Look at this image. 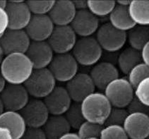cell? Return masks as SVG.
<instances>
[{
  "mask_svg": "<svg viewBox=\"0 0 149 139\" xmlns=\"http://www.w3.org/2000/svg\"><path fill=\"white\" fill-rule=\"evenodd\" d=\"M33 70L32 62L25 53L5 55L0 66V72L8 84L24 85Z\"/></svg>",
  "mask_w": 149,
  "mask_h": 139,
  "instance_id": "cell-1",
  "label": "cell"
},
{
  "mask_svg": "<svg viewBox=\"0 0 149 139\" xmlns=\"http://www.w3.org/2000/svg\"><path fill=\"white\" fill-rule=\"evenodd\" d=\"M81 107L86 120L104 126L112 105L104 93L94 92L81 102Z\"/></svg>",
  "mask_w": 149,
  "mask_h": 139,
  "instance_id": "cell-2",
  "label": "cell"
},
{
  "mask_svg": "<svg viewBox=\"0 0 149 139\" xmlns=\"http://www.w3.org/2000/svg\"><path fill=\"white\" fill-rule=\"evenodd\" d=\"M56 83L48 68L34 69L24 85L33 98L42 100L56 87Z\"/></svg>",
  "mask_w": 149,
  "mask_h": 139,
  "instance_id": "cell-3",
  "label": "cell"
},
{
  "mask_svg": "<svg viewBox=\"0 0 149 139\" xmlns=\"http://www.w3.org/2000/svg\"><path fill=\"white\" fill-rule=\"evenodd\" d=\"M103 50L94 36L79 38L72 51L79 65L91 67L96 64L102 57Z\"/></svg>",
  "mask_w": 149,
  "mask_h": 139,
  "instance_id": "cell-4",
  "label": "cell"
},
{
  "mask_svg": "<svg viewBox=\"0 0 149 139\" xmlns=\"http://www.w3.org/2000/svg\"><path fill=\"white\" fill-rule=\"evenodd\" d=\"M104 95L112 107L126 108L134 97V88L125 78H117L104 90Z\"/></svg>",
  "mask_w": 149,
  "mask_h": 139,
  "instance_id": "cell-5",
  "label": "cell"
},
{
  "mask_svg": "<svg viewBox=\"0 0 149 139\" xmlns=\"http://www.w3.org/2000/svg\"><path fill=\"white\" fill-rule=\"evenodd\" d=\"M95 38L102 49L109 53L118 52L127 42V32L119 31L108 23L99 26Z\"/></svg>",
  "mask_w": 149,
  "mask_h": 139,
  "instance_id": "cell-6",
  "label": "cell"
},
{
  "mask_svg": "<svg viewBox=\"0 0 149 139\" xmlns=\"http://www.w3.org/2000/svg\"><path fill=\"white\" fill-rule=\"evenodd\" d=\"M56 81L67 83L79 73V64L72 53L55 54L47 67Z\"/></svg>",
  "mask_w": 149,
  "mask_h": 139,
  "instance_id": "cell-7",
  "label": "cell"
},
{
  "mask_svg": "<svg viewBox=\"0 0 149 139\" xmlns=\"http://www.w3.org/2000/svg\"><path fill=\"white\" fill-rule=\"evenodd\" d=\"M77 40V35L70 26H54L47 40L54 54L72 52Z\"/></svg>",
  "mask_w": 149,
  "mask_h": 139,
  "instance_id": "cell-8",
  "label": "cell"
},
{
  "mask_svg": "<svg viewBox=\"0 0 149 139\" xmlns=\"http://www.w3.org/2000/svg\"><path fill=\"white\" fill-rule=\"evenodd\" d=\"M19 112L27 127L33 128H42L50 115L44 101L33 97Z\"/></svg>",
  "mask_w": 149,
  "mask_h": 139,
  "instance_id": "cell-9",
  "label": "cell"
},
{
  "mask_svg": "<svg viewBox=\"0 0 149 139\" xmlns=\"http://www.w3.org/2000/svg\"><path fill=\"white\" fill-rule=\"evenodd\" d=\"M31 42L25 30L7 29L0 38V46L5 55L12 53L26 54Z\"/></svg>",
  "mask_w": 149,
  "mask_h": 139,
  "instance_id": "cell-10",
  "label": "cell"
},
{
  "mask_svg": "<svg viewBox=\"0 0 149 139\" xmlns=\"http://www.w3.org/2000/svg\"><path fill=\"white\" fill-rule=\"evenodd\" d=\"M5 110L20 112L30 100V95L24 85L6 84L0 93Z\"/></svg>",
  "mask_w": 149,
  "mask_h": 139,
  "instance_id": "cell-11",
  "label": "cell"
},
{
  "mask_svg": "<svg viewBox=\"0 0 149 139\" xmlns=\"http://www.w3.org/2000/svg\"><path fill=\"white\" fill-rule=\"evenodd\" d=\"M65 88L72 102L79 103L96 89L89 74L83 72H79L66 83Z\"/></svg>",
  "mask_w": 149,
  "mask_h": 139,
  "instance_id": "cell-12",
  "label": "cell"
},
{
  "mask_svg": "<svg viewBox=\"0 0 149 139\" xmlns=\"http://www.w3.org/2000/svg\"><path fill=\"white\" fill-rule=\"evenodd\" d=\"M9 21V28L25 30L32 17L26 1H9L5 9Z\"/></svg>",
  "mask_w": 149,
  "mask_h": 139,
  "instance_id": "cell-13",
  "label": "cell"
},
{
  "mask_svg": "<svg viewBox=\"0 0 149 139\" xmlns=\"http://www.w3.org/2000/svg\"><path fill=\"white\" fill-rule=\"evenodd\" d=\"M70 26L77 36L91 37L96 33L100 26V21L88 9L77 11Z\"/></svg>",
  "mask_w": 149,
  "mask_h": 139,
  "instance_id": "cell-14",
  "label": "cell"
},
{
  "mask_svg": "<svg viewBox=\"0 0 149 139\" xmlns=\"http://www.w3.org/2000/svg\"><path fill=\"white\" fill-rule=\"evenodd\" d=\"M54 26L48 15H32L25 31L31 41H47Z\"/></svg>",
  "mask_w": 149,
  "mask_h": 139,
  "instance_id": "cell-15",
  "label": "cell"
},
{
  "mask_svg": "<svg viewBox=\"0 0 149 139\" xmlns=\"http://www.w3.org/2000/svg\"><path fill=\"white\" fill-rule=\"evenodd\" d=\"M26 54L34 69H44L49 67L54 53L47 41H31Z\"/></svg>",
  "mask_w": 149,
  "mask_h": 139,
  "instance_id": "cell-16",
  "label": "cell"
},
{
  "mask_svg": "<svg viewBox=\"0 0 149 139\" xmlns=\"http://www.w3.org/2000/svg\"><path fill=\"white\" fill-rule=\"evenodd\" d=\"M89 75L95 88L104 90L110 82L119 78V69L113 63L100 62L93 66Z\"/></svg>",
  "mask_w": 149,
  "mask_h": 139,
  "instance_id": "cell-17",
  "label": "cell"
},
{
  "mask_svg": "<svg viewBox=\"0 0 149 139\" xmlns=\"http://www.w3.org/2000/svg\"><path fill=\"white\" fill-rule=\"evenodd\" d=\"M51 115H64L72 103V100L65 87L56 85L44 99Z\"/></svg>",
  "mask_w": 149,
  "mask_h": 139,
  "instance_id": "cell-18",
  "label": "cell"
},
{
  "mask_svg": "<svg viewBox=\"0 0 149 139\" xmlns=\"http://www.w3.org/2000/svg\"><path fill=\"white\" fill-rule=\"evenodd\" d=\"M123 128L130 139H146L149 134V116L143 113H130Z\"/></svg>",
  "mask_w": 149,
  "mask_h": 139,
  "instance_id": "cell-19",
  "label": "cell"
},
{
  "mask_svg": "<svg viewBox=\"0 0 149 139\" xmlns=\"http://www.w3.org/2000/svg\"><path fill=\"white\" fill-rule=\"evenodd\" d=\"M76 13L77 10L73 1L60 0L54 1L48 16L55 26H70Z\"/></svg>",
  "mask_w": 149,
  "mask_h": 139,
  "instance_id": "cell-20",
  "label": "cell"
},
{
  "mask_svg": "<svg viewBox=\"0 0 149 139\" xmlns=\"http://www.w3.org/2000/svg\"><path fill=\"white\" fill-rule=\"evenodd\" d=\"M0 126L10 131L14 139H20L27 126L19 112L5 110L0 115Z\"/></svg>",
  "mask_w": 149,
  "mask_h": 139,
  "instance_id": "cell-21",
  "label": "cell"
},
{
  "mask_svg": "<svg viewBox=\"0 0 149 139\" xmlns=\"http://www.w3.org/2000/svg\"><path fill=\"white\" fill-rule=\"evenodd\" d=\"M47 139H58L62 135L71 131L70 125L64 115H49L42 127Z\"/></svg>",
  "mask_w": 149,
  "mask_h": 139,
  "instance_id": "cell-22",
  "label": "cell"
},
{
  "mask_svg": "<svg viewBox=\"0 0 149 139\" xmlns=\"http://www.w3.org/2000/svg\"><path fill=\"white\" fill-rule=\"evenodd\" d=\"M108 16L109 24L119 31L127 32L136 26L130 15L128 6L116 4Z\"/></svg>",
  "mask_w": 149,
  "mask_h": 139,
  "instance_id": "cell-23",
  "label": "cell"
},
{
  "mask_svg": "<svg viewBox=\"0 0 149 139\" xmlns=\"http://www.w3.org/2000/svg\"><path fill=\"white\" fill-rule=\"evenodd\" d=\"M142 62L141 51L129 47L119 54L117 63L120 72L125 75H128L130 72L139 63Z\"/></svg>",
  "mask_w": 149,
  "mask_h": 139,
  "instance_id": "cell-24",
  "label": "cell"
},
{
  "mask_svg": "<svg viewBox=\"0 0 149 139\" xmlns=\"http://www.w3.org/2000/svg\"><path fill=\"white\" fill-rule=\"evenodd\" d=\"M128 9L135 25L149 26V1H131Z\"/></svg>",
  "mask_w": 149,
  "mask_h": 139,
  "instance_id": "cell-25",
  "label": "cell"
},
{
  "mask_svg": "<svg viewBox=\"0 0 149 139\" xmlns=\"http://www.w3.org/2000/svg\"><path fill=\"white\" fill-rule=\"evenodd\" d=\"M127 41L130 47L141 51L149 41V26L136 25L127 32Z\"/></svg>",
  "mask_w": 149,
  "mask_h": 139,
  "instance_id": "cell-26",
  "label": "cell"
},
{
  "mask_svg": "<svg viewBox=\"0 0 149 139\" xmlns=\"http://www.w3.org/2000/svg\"><path fill=\"white\" fill-rule=\"evenodd\" d=\"M64 115L70 125L71 129L76 130H78L79 126L86 121L82 113L81 103L79 102H72V105Z\"/></svg>",
  "mask_w": 149,
  "mask_h": 139,
  "instance_id": "cell-27",
  "label": "cell"
},
{
  "mask_svg": "<svg viewBox=\"0 0 149 139\" xmlns=\"http://www.w3.org/2000/svg\"><path fill=\"white\" fill-rule=\"evenodd\" d=\"M88 9L96 17H105L109 16L115 8V1H88Z\"/></svg>",
  "mask_w": 149,
  "mask_h": 139,
  "instance_id": "cell-28",
  "label": "cell"
},
{
  "mask_svg": "<svg viewBox=\"0 0 149 139\" xmlns=\"http://www.w3.org/2000/svg\"><path fill=\"white\" fill-rule=\"evenodd\" d=\"M148 77H149V66L142 62L130 71L127 75V80L135 88L141 81Z\"/></svg>",
  "mask_w": 149,
  "mask_h": 139,
  "instance_id": "cell-29",
  "label": "cell"
},
{
  "mask_svg": "<svg viewBox=\"0 0 149 139\" xmlns=\"http://www.w3.org/2000/svg\"><path fill=\"white\" fill-rule=\"evenodd\" d=\"M104 126L86 120L78 129L77 133L81 139L99 138Z\"/></svg>",
  "mask_w": 149,
  "mask_h": 139,
  "instance_id": "cell-30",
  "label": "cell"
},
{
  "mask_svg": "<svg viewBox=\"0 0 149 139\" xmlns=\"http://www.w3.org/2000/svg\"><path fill=\"white\" fill-rule=\"evenodd\" d=\"M100 139H130L123 126L117 125L104 126Z\"/></svg>",
  "mask_w": 149,
  "mask_h": 139,
  "instance_id": "cell-31",
  "label": "cell"
},
{
  "mask_svg": "<svg viewBox=\"0 0 149 139\" xmlns=\"http://www.w3.org/2000/svg\"><path fill=\"white\" fill-rule=\"evenodd\" d=\"M128 115L129 113L126 108L112 107L104 126L117 125L122 126Z\"/></svg>",
  "mask_w": 149,
  "mask_h": 139,
  "instance_id": "cell-32",
  "label": "cell"
},
{
  "mask_svg": "<svg viewBox=\"0 0 149 139\" xmlns=\"http://www.w3.org/2000/svg\"><path fill=\"white\" fill-rule=\"evenodd\" d=\"M26 3L32 15H48L54 1H28Z\"/></svg>",
  "mask_w": 149,
  "mask_h": 139,
  "instance_id": "cell-33",
  "label": "cell"
},
{
  "mask_svg": "<svg viewBox=\"0 0 149 139\" xmlns=\"http://www.w3.org/2000/svg\"><path fill=\"white\" fill-rule=\"evenodd\" d=\"M135 97L149 107V77L141 81L134 88Z\"/></svg>",
  "mask_w": 149,
  "mask_h": 139,
  "instance_id": "cell-34",
  "label": "cell"
},
{
  "mask_svg": "<svg viewBox=\"0 0 149 139\" xmlns=\"http://www.w3.org/2000/svg\"><path fill=\"white\" fill-rule=\"evenodd\" d=\"M129 114L130 113H143L149 116V107L142 103L136 97H133L127 107H126Z\"/></svg>",
  "mask_w": 149,
  "mask_h": 139,
  "instance_id": "cell-35",
  "label": "cell"
},
{
  "mask_svg": "<svg viewBox=\"0 0 149 139\" xmlns=\"http://www.w3.org/2000/svg\"><path fill=\"white\" fill-rule=\"evenodd\" d=\"M20 139H47L42 128L27 127Z\"/></svg>",
  "mask_w": 149,
  "mask_h": 139,
  "instance_id": "cell-36",
  "label": "cell"
},
{
  "mask_svg": "<svg viewBox=\"0 0 149 139\" xmlns=\"http://www.w3.org/2000/svg\"><path fill=\"white\" fill-rule=\"evenodd\" d=\"M8 28H9V21H8L7 14L5 10L0 9V38Z\"/></svg>",
  "mask_w": 149,
  "mask_h": 139,
  "instance_id": "cell-37",
  "label": "cell"
},
{
  "mask_svg": "<svg viewBox=\"0 0 149 139\" xmlns=\"http://www.w3.org/2000/svg\"><path fill=\"white\" fill-rule=\"evenodd\" d=\"M142 62L149 66V41L145 44L144 47L141 50Z\"/></svg>",
  "mask_w": 149,
  "mask_h": 139,
  "instance_id": "cell-38",
  "label": "cell"
},
{
  "mask_svg": "<svg viewBox=\"0 0 149 139\" xmlns=\"http://www.w3.org/2000/svg\"><path fill=\"white\" fill-rule=\"evenodd\" d=\"M0 139H14V137L9 130L0 126Z\"/></svg>",
  "mask_w": 149,
  "mask_h": 139,
  "instance_id": "cell-39",
  "label": "cell"
},
{
  "mask_svg": "<svg viewBox=\"0 0 149 139\" xmlns=\"http://www.w3.org/2000/svg\"><path fill=\"white\" fill-rule=\"evenodd\" d=\"M88 1H73L75 9L77 11L88 9Z\"/></svg>",
  "mask_w": 149,
  "mask_h": 139,
  "instance_id": "cell-40",
  "label": "cell"
},
{
  "mask_svg": "<svg viewBox=\"0 0 149 139\" xmlns=\"http://www.w3.org/2000/svg\"><path fill=\"white\" fill-rule=\"evenodd\" d=\"M58 139H81L79 137V134L76 132H72L69 131L67 133H64V135H62L60 138Z\"/></svg>",
  "mask_w": 149,
  "mask_h": 139,
  "instance_id": "cell-41",
  "label": "cell"
},
{
  "mask_svg": "<svg viewBox=\"0 0 149 139\" xmlns=\"http://www.w3.org/2000/svg\"><path fill=\"white\" fill-rule=\"evenodd\" d=\"M6 84L7 83H6V81L4 80V77L1 75V72H0V93H1V92H2V90H4V88L5 86H6Z\"/></svg>",
  "mask_w": 149,
  "mask_h": 139,
  "instance_id": "cell-42",
  "label": "cell"
},
{
  "mask_svg": "<svg viewBox=\"0 0 149 139\" xmlns=\"http://www.w3.org/2000/svg\"><path fill=\"white\" fill-rule=\"evenodd\" d=\"M116 4L121 5V6H129V5L130 4L131 1H115Z\"/></svg>",
  "mask_w": 149,
  "mask_h": 139,
  "instance_id": "cell-43",
  "label": "cell"
},
{
  "mask_svg": "<svg viewBox=\"0 0 149 139\" xmlns=\"http://www.w3.org/2000/svg\"><path fill=\"white\" fill-rule=\"evenodd\" d=\"M7 4H8L7 1H4V0L0 1V9H2L5 10L6 6H7Z\"/></svg>",
  "mask_w": 149,
  "mask_h": 139,
  "instance_id": "cell-44",
  "label": "cell"
},
{
  "mask_svg": "<svg viewBox=\"0 0 149 139\" xmlns=\"http://www.w3.org/2000/svg\"><path fill=\"white\" fill-rule=\"evenodd\" d=\"M4 57H5V54L4 53V51H3L2 48H1V46H0V66H1V62H2Z\"/></svg>",
  "mask_w": 149,
  "mask_h": 139,
  "instance_id": "cell-45",
  "label": "cell"
},
{
  "mask_svg": "<svg viewBox=\"0 0 149 139\" xmlns=\"http://www.w3.org/2000/svg\"><path fill=\"white\" fill-rule=\"evenodd\" d=\"M4 111H5V108H4V104H3V102L2 100H1V97H0V115H1Z\"/></svg>",
  "mask_w": 149,
  "mask_h": 139,
  "instance_id": "cell-46",
  "label": "cell"
},
{
  "mask_svg": "<svg viewBox=\"0 0 149 139\" xmlns=\"http://www.w3.org/2000/svg\"><path fill=\"white\" fill-rule=\"evenodd\" d=\"M87 139H100L99 138H87Z\"/></svg>",
  "mask_w": 149,
  "mask_h": 139,
  "instance_id": "cell-47",
  "label": "cell"
},
{
  "mask_svg": "<svg viewBox=\"0 0 149 139\" xmlns=\"http://www.w3.org/2000/svg\"><path fill=\"white\" fill-rule=\"evenodd\" d=\"M146 139H149V134H148V137H147V138Z\"/></svg>",
  "mask_w": 149,
  "mask_h": 139,
  "instance_id": "cell-48",
  "label": "cell"
}]
</instances>
